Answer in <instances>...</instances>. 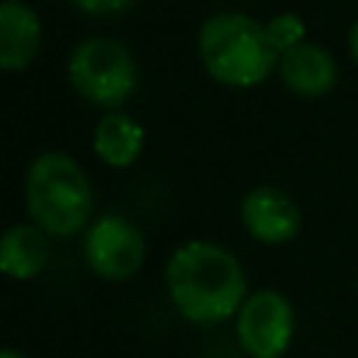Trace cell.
<instances>
[{"mask_svg": "<svg viewBox=\"0 0 358 358\" xmlns=\"http://www.w3.org/2000/svg\"><path fill=\"white\" fill-rule=\"evenodd\" d=\"M347 45H350V56L358 62V20H355L352 28H350V39H347Z\"/></svg>", "mask_w": 358, "mask_h": 358, "instance_id": "obj_14", "label": "cell"}, {"mask_svg": "<svg viewBox=\"0 0 358 358\" xmlns=\"http://www.w3.org/2000/svg\"><path fill=\"white\" fill-rule=\"evenodd\" d=\"M42 45V22L25 3H0V67L6 73L25 70Z\"/></svg>", "mask_w": 358, "mask_h": 358, "instance_id": "obj_9", "label": "cell"}, {"mask_svg": "<svg viewBox=\"0 0 358 358\" xmlns=\"http://www.w3.org/2000/svg\"><path fill=\"white\" fill-rule=\"evenodd\" d=\"M25 207L45 235H78L92 213V187L84 168L64 151H42L25 176Z\"/></svg>", "mask_w": 358, "mask_h": 358, "instance_id": "obj_3", "label": "cell"}, {"mask_svg": "<svg viewBox=\"0 0 358 358\" xmlns=\"http://www.w3.org/2000/svg\"><path fill=\"white\" fill-rule=\"evenodd\" d=\"M165 285L179 316L204 327L238 316L246 302L243 266L213 241H187L176 246L165 266Z\"/></svg>", "mask_w": 358, "mask_h": 358, "instance_id": "obj_1", "label": "cell"}, {"mask_svg": "<svg viewBox=\"0 0 358 358\" xmlns=\"http://www.w3.org/2000/svg\"><path fill=\"white\" fill-rule=\"evenodd\" d=\"M3 3H20V0H3Z\"/></svg>", "mask_w": 358, "mask_h": 358, "instance_id": "obj_16", "label": "cell"}, {"mask_svg": "<svg viewBox=\"0 0 358 358\" xmlns=\"http://www.w3.org/2000/svg\"><path fill=\"white\" fill-rule=\"evenodd\" d=\"M73 90L106 109L120 106L137 87V64L129 48L109 36L81 39L67 59Z\"/></svg>", "mask_w": 358, "mask_h": 358, "instance_id": "obj_4", "label": "cell"}, {"mask_svg": "<svg viewBox=\"0 0 358 358\" xmlns=\"http://www.w3.org/2000/svg\"><path fill=\"white\" fill-rule=\"evenodd\" d=\"M266 36H268L271 48L277 50V56H282V53H288V50H294L296 45L305 42V22L294 11L274 14L266 25Z\"/></svg>", "mask_w": 358, "mask_h": 358, "instance_id": "obj_12", "label": "cell"}, {"mask_svg": "<svg viewBox=\"0 0 358 358\" xmlns=\"http://www.w3.org/2000/svg\"><path fill=\"white\" fill-rule=\"evenodd\" d=\"M73 3L87 14H117L131 8L137 0H73Z\"/></svg>", "mask_w": 358, "mask_h": 358, "instance_id": "obj_13", "label": "cell"}, {"mask_svg": "<svg viewBox=\"0 0 358 358\" xmlns=\"http://www.w3.org/2000/svg\"><path fill=\"white\" fill-rule=\"evenodd\" d=\"M199 59L210 78L224 87H257L280 64L266 28L241 11H221L199 28Z\"/></svg>", "mask_w": 358, "mask_h": 358, "instance_id": "obj_2", "label": "cell"}, {"mask_svg": "<svg viewBox=\"0 0 358 358\" xmlns=\"http://www.w3.org/2000/svg\"><path fill=\"white\" fill-rule=\"evenodd\" d=\"M0 358H28V355H22L20 350H14V347H6L3 352H0Z\"/></svg>", "mask_w": 358, "mask_h": 358, "instance_id": "obj_15", "label": "cell"}, {"mask_svg": "<svg viewBox=\"0 0 358 358\" xmlns=\"http://www.w3.org/2000/svg\"><path fill=\"white\" fill-rule=\"evenodd\" d=\"M50 257L45 232L36 224H14L0 241V268L11 280H34Z\"/></svg>", "mask_w": 358, "mask_h": 358, "instance_id": "obj_10", "label": "cell"}, {"mask_svg": "<svg viewBox=\"0 0 358 358\" xmlns=\"http://www.w3.org/2000/svg\"><path fill=\"white\" fill-rule=\"evenodd\" d=\"M277 73H280L282 84L294 95H302V98L327 95L338 78V67H336L333 53L316 42H302L294 50L282 53Z\"/></svg>", "mask_w": 358, "mask_h": 358, "instance_id": "obj_8", "label": "cell"}, {"mask_svg": "<svg viewBox=\"0 0 358 358\" xmlns=\"http://www.w3.org/2000/svg\"><path fill=\"white\" fill-rule=\"evenodd\" d=\"M294 305L274 288L249 294L235 316V338L249 358H282L294 341Z\"/></svg>", "mask_w": 358, "mask_h": 358, "instance_id": "obj_5", "label": "cell"}, {"mask_svg": "<svg viewBox=\"0 0 358 358\" xmlns=\"http://www.w3.org/2000/svg\"><path fill=\"white\" fill-rule=\"evenodd\" d=\"M241 221L246 232L268 246H280L296 238L302 227V215L296 201L280 187H252L241 201Z\"/></svg>", "mask_w": 358, "mask_h": 358, "instance_id": "obj_7", "label": "cell"}, {"mask_svg": "<svg viewBox=\"0 0 358 358\" xmlns=\"http://www.w3.org/2000/svg\"><path fill=\"white\" fill-rule=\"evenodd\" d=\"M84 260L92 274L109 282L131 280L145 260L143 232L123 215L106 213L95 218L84 235Z\"/></svg>", "mask_w": 358, "mask_h": 358, "instance_id": "obj_6", "label": "cell"}, {"mask_svg": "<svg viewBox=\"0 0 358 358\" xmlns=\"http://www.w3.org/2000/svg\"><path fill=\"white\" fill-rule=\"evenodd\" d=\"M143 143H145V131L143 126L129 117L126 112H106L98 126H95V137H92V148L101 157V162L112 165V168H129L137 162V157L143 154Z\"/></svg>", "mask_w": 358, "mask_h": 358, "instance_id": "obj_11", "label": "cell"}, {"mask_svg": "<svg viewBox=\"0 0 358 358\" xmlns=\"http://www.w3.org/2000/svg\"><path fill=\"white\" fill-rule=\"evenodd\" d=\"M355 291H358V280H355Z\"/></svg>", "mask_w": 358, "mask_h": 358, "instance_id": "obj_17", "label": "cell"}]
</instances>
